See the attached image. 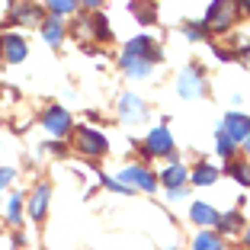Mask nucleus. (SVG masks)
<instances>
[{
	"label": "nucleus",
	"mask_w": 250,
	"mask_h": 250,
	"mask_svg": "<svg viewBox=\"0 0 250 250\" xmlns=\"http://www.w3.org/2000/svg\"><path fill=\"white\" fill-rule=\"evenodd\" d=\"M42 125L52 135L64 138V135L71 132V116H67V109H61V106H48V109H45V116H42Z\"/></svg>",
	"instance_id": "4"
},
{
	"label": "nucleus",
	"mask_w": 250,
	"mask_h": 250,
	"mask_svg": "<svg viewBox=\"0 0 250 250\" xmlns=\"http://www.w3.org/2000/svg\"><path fill=\"white\" fill-rule=\"evenodd\" d=\"M10 180H13V170H10V167H0V196H3V186H7Z\"/></svg>",
	"instance_id": "28"
},
{
	"label": "nucleus",
	"mask_w": 250,
	"mask_h": 250,
	"mask_svg": "<svg viewBox=\"0 0 250 250\" xmlns=\"http://www.w3.org/2000/svg\"><path fill=\"white\" fill-rule=\"evenodd\" d=\"M122 67H125L128 77H147V74H151V61L132 58V55H122Z\"/></svg>",
	"instance_id": "15"
},
{
	"label": "nucleus",
	"mask_w": 250,
	"mask_h": 250,
	"mask_svg": "<svg viewBox=\"0 0 250 250\" xmlns=\"http://www.w3.org/2000/svg\"><path fill=\"white\" fill-rule=\"evenodd\" d=\"M77 147H81L83 154H90V157H100V154H106L109 141H106L100 132H93V128H81V132H77Z\"/></svg>",
	"instance_id": "5"
},
{
	"label": "nucleus",
	"mask_w": 250,
	"mask_h": 250,
	"mask_svg": "<svg viewBox=\"0 0 250 250\" xmlns=\"http://www.w3.org/2000/svg\"><path fill=\"white\" fill-rule=\"evenodd\" d=\"M103 183L109 186L112 192H122V196H128V192H132V189H128V186H122V183H119V180H109V177H103Z\"/></svg>",
	"instance_id": "27"
},
{
	"label": "nucleus",
	"mask_w": 250,
	"mask_h": 250,
	"mask_svg": "<svg viewBox=\"0 0 250 250\" xmlns=\"http://www.w3.org/2000/svg\"><path fill=\"white\" fill-rule=\"evenodd\" d=\"M125 55H132V58H145V61H151V64L161 58V52H157L154 45H151V39H147V36L132 39V42L125 45Z\"/></svg>",
	"instance_id": "8"
},
{
	"label": "nucleus",
	"mask_w": 250,
	"mask_h": 250,
	"mask_svg": "<svg viewBox=\"0 0 250 250\" xmlns=\"http://www.w3.org/2000/svg\"><path fill=\"white\" fill-rule=\"evenodd\" d=\"M48 199H52V189H48L45 183L32 189V196H29V218H32V221H42V218H45V208H48Z\"/></svg>",
	"instance_id": "9"
},
{
	"label": "nucleus",
	"mask_w": 250,
	"mask_h": 250,
	"mask_svg": "<svg viewBox=\"0 0 250 250\" xmlns=\"http://www.w3.org/2000/svg\"><path fill=\"white\" fill-rule=\"evenodd\" d=\"M215 147H218L221 157H231V151H234V141H231L225 132H218V145H215Z\"/></svg>",
	"instance_id": "25"
},
{
	"label": "nucleus",
	"mask_w": 250,
	"mask_h": 250,
	"mask_svg": "<svg viewBox=\"0 0 250 250\" xmlns=\"http://www.w3.org/2000/svg\"><path fill=\"white\" fill-rule=\"evenodd\" d=\"M189 218L196 221V225H218V212H215L212 206H206V202H196V206L189 208Z\"/></svg>",
	"instance_id": "14"
},
{
	"label": "nucleus",
	"mask_w": 250,
	"mask_h": 250,
	"mask_svg": "<svg viewBox=\"0 0 250 250\" xmlns=\"http://www.w3.org/2000/svg\"><path fill=\"white\" fill-rule=\"evenodd\" d=\"M221 132L228 135L231 141H244L247 138V132H250V119L247 116H241V112H228V116H225V125H221Z\"/></svg>",
	"instance_id": "6"
},
{
	"label": "nucleus",
	"mask_w": 250,
	"mask_h": 250,
	"mask_svg": "<svg viewBox=\"0 0 250 250\" xmlns=\"http://www.w3.org/2000/svg\"><path fill=\"white\" fill-rule=\"evenodd\" d=\"M237 13H241V7H237V0H212L208 3V16H206V29L212 32H225L231 29V22L237 20Z\"/></svg>",
	"instance_id": "1"
},
{
	"label": "nucleus",
	"mask_w": 250,
	"mask_h": 250,
	"mask_svg": "<svg viewBox=\"0 0 250 250\" xmlns=\"http://www.w3.org/2000/svg\"><path fill=\"white\" fill-rule=\"evenodd\" d=\"M77 3H83V7H90V10H93V7H100L103 0H77Z\"/></svg>",
	"instance_id": "29"
},
{
	"label": "nucleus",
	"mask_w": 250,
	"mask_h": 250,
	"mask_svg": "<svg viewBox=\"0 0 250 250\" xmlns=\"http://www.w3.org/2000/svg\"><path fill=\"white\" fill-rule=\"evenodd\" d=\"M13 20L16 22H39L42 16H39V7H36V3L22 0V3H16V7H13Z\"/></svg>",
	"instance_id": "16"
},
{
	"label": "nucleus",
	"mask_w": 250,
	"mask_h": 250,
	"mask_svg": "<svg viewBox=\"0 0 250 250\" xmlns=\"http://www.w3.org/2000/svg\"><path fill=\"white\" fill-rule=\"evenodd\" d=\"M189 180V173H186V167H167L164 170V177H161V183L167 186V189H183V183Z\"/></svg>",
	"instance_id": "13"
},
{
	"label": "nucleus",
	"mask_w": 250,
	"mask_h": 250,
	"mask_svg": "<svg viewBox=\"0 0 250 250\" xmlns=\"http://www.w3.org/2000/svg\"><path fill=\"white\" fill-rule=\"evenodd\" d=\"M218 228L225 231V234H234L237 228H241V215L231 212V215H218Z\"/></svg>",
	"instance_id": "20"
},
{
	"label": "nucleus",
	"mask_w": 250,
	"mask_h": 250,
	"mask_svg": "<svg viewBox=\"0 0 250 250\" xmlns=\"http://www.w3.org/2000/svg\"><path fill=\"white\" fill-rule=\"evenodd\" d=\"M42 39H45L48 45H58L61 39H64V26H61L58 16H48V20L42 22Z\"/></svg>",
	"instance_id": "12"
},
{
	"label": "nucleus",
	"mask_w": 250,
	"mask_h": 250,
	"mask_svg": "<svg viewBox=\"0 0 250 250\" xmlns=\"http://www.w3.org/2000/svg\"><path fill=\"white\" fill-rule=\"evenodd\" d=\"M119 109H122V119H128V122H138V119H145V100L135 93H125L122 103H119Z\"/></svg>",
	"instance_id": "11"
},
{
	"label": "nucleus",
	"mask_w": 250,
	"mask_h": 250,
	"mask_svg": "<svg viewBox=\"0 0 250 250\" xmlns=\"http://www.w3.org/2000/svg\"><path fill=\"white\" fill-rule=\"evenodd\" d=\"M189 180L196 186H208V183H215V180H218V170H215L212 164H199V167L189 173Z\"/></svg>",
	"instance_id": "17"
},
{
	"label": "nucleus",
	"mask_w": 250,
	"mask_h": 250,
	"mask_svg": "<svg viewBox=\"0 0 250 250\" xmlns=\"http://www.w3.org/2000/svg\"><path fill=\"white\" fill-rule=\"evenodd\" d=\"M202 93V74L196 71V67H186L183 74H180V96H199Z\"/></svg>",
	"instance_id": "10"
},
{
	"label": "nucleus",
	"mask_w": 250,
	"mask_h": 250,
	"mask_svg": "<svg viewBox=\"0 0 250 250\" xmlns=\"http://www.w3.org/2000/svg\"><path fill=\"white\" fill-rule=\"evenodd\" d=\"M93 22H96V39H109V36H112V29H109V22H106L103 13H96Z\"/></svg>",
	"instance_id": "23"
},
{
	"label": "nucleus",
	"mask_w": 250,
	"mask_h": 250,
	"mask_svg": "<svg viewBox=\"0 0 250 250\" xmlns=\"http://www.w3.org/2000/svg\"><path fill=\"white\" fill-rule=\"evenodd\" d=\"M20 208H22V196H13L10 199V221L20 225Z\"/></svg>",
	"instance_id": "26"
},
{
	"label": "nucleus",
	"mask_w": 250,
	"mask_h": 250,
	"mask_svg": "<svg viewBox=\"0 0 250 250\" xmlns=\"http://www.w3.org/2000/svg\"><path fill=\"white\" fill-rule=\"evenodd\" d=\"M145 151L151 157H161V154H170V151H173V138H170V132L167 128H154V132L147 135V145H145Z\"/></svg>",
	"instance_id": "7"
},
{
	"label": "nucleus",
	"mask_w": 250,
	"mask_h": 250,
	"mask_svg": "<svg viewBox=\"0 0 250 250\" xmlns=\"http://www.w3.org/2000/svg\"><path fill=\"white\" fill-rule=\"evenodd\" d=\"M228 173H231V177H234L241 186H250V164H231Z\"/></svg>",
	"instance_id": "21"
},
{
	"label": "nucleus",
	"mask_w": 250,
	"mask_h": 250,
	"mask_svg": "<svg viewBox=\"0 0 250 250\" xmlns=\"http://www.w3.org/2000/svg\"><path fill=\"white\" fill-rule=\"evenodd\" d=\"M119 183L128 186V189H145V192H154L157 189V177L154 173H147L141 164H132V167H125L122 170V177H119Z\"/></svg>",
	"instance_id": "2"
},
{
	"label": "nucleus",
	"mask_w": 250,
	"mask_h": 250,
	"mask_svg": "<svg viewBox=\"0 0 250 250\" xmlns=\"http://www.w3.org/2000/svg\"><path fill=\"white\" fill-rule=\"evenodd\" d=\"M247 247H250V231H247Z\"/></svg>",
	"instance_id": "32"
},
{
	"label": "nucleus",
	"mask_w": 250,
	"mask_h": 250,
	"mask_svg": "<svg viewBox=\"0 0 250 250\" xmlns=\"http://www.w3.org/2000/svg\"><path fill=\"white\" fill-rule=\"evenodd\" d=\"M183 32L192 39V42H199V39H206V36H208L206 26H196V22H183Z\"/></svg>",
	"instance_id": "24"
},
{
	"label": "nucleus",
	"mask_w": 250,
	"mask_h": 250,
	"mask_svg": "<svg viewBox=\"0 0 250 250\" xmlns=\"http://www.w3.org/2000/svg\"><path fill=\"white\" fill-rule=\"evenodd\" d=\"M132 10L141 22H154V7H151V3H132Z\"/></svg>",
	"instance_id": "22"
},
{
	"label": "nucleus",
	"mask_w": 250,
	"mask_h": 250,
	"mask_svg": "<svg viewBox=\"0 0 250 250\" xmlns=\"http://www.w3.org/2000/svg\"><path fill=\"white\" fill-rule=\"evenodd\" d=\"M0 55L7 58V64H20V61H26V55H29V45H26L22 36L7 32V36H0Z\"/></svg>",
	"instance_id": "3"
},
{
	"label": "nucleus",
	"mask_w": 250,
	"mask_h": 250,
	"mask_svg": "<svg viewBox=\"0 0 250 250\" xmlns=\"http://www.w3.org/2000/svg\"><path fill=\"white\" fill-rule=\"evenodd\" d=\"M48 3V10H52V16H64V13H74V7H77V0H45Z\"/></svg>",
	"instance_id": "19"
},
{
	"label": "nucleus",
	"mask_w": 250,
	"mask_h": 250,
	"mask_svg": "<svg viewBox=\"0 0 250 250\" xmlns=\"http://www.w3.org/2000/svg\"><path fill=\"white\" fill-rule=\"evenodd\" d=\"M192 250H221V237L212 231H202V234L192 241Z\"/></svg>",
	"instance_id": "18"
},
{
	"label": "nucleus",
	"mask_w": 250,
	"mask_h": 250,
	"mask_svg": "<svg viewBox=\"0 0 250 250\" xmlns=\"http://www.w3.org/2000/svg\"><path fill=\"white\" fill-rule=\"evenodd\" d=\"M244 145H247V151H250V132H247V138H244Z\"/></svg>",
	"instance_id": "30"
},
{
	"label": "nucleus",
	"mask_w": 250,
	"mask_h": 250,
	"mask_svg": "<svg viewBox=\"0 0 250 250\" xmlns=\"http://www.w3.org/2000/svg\"><path fill=\"white\" fill-rule=\"evenodd\" d=\"M241 3H244V10H250V0H241Z\"/></svg>",
	"instance_id": "31"
}]
</instances>
